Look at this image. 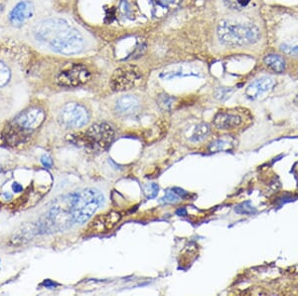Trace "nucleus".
Returning a JSON list of instances; mask_svg holds the SVG:
<instances>
[{
	"mask_svg": "<svg viewBox=\"0 0 298 296\" xmlns=\"http://www.w3.org/2000/svg\"><path fill=\"white\" fill-rule=\"evenodd\" d=\"M27 37L36 46L65 56L83 53L87 43L80 29L62 17H48L31 23Z\"/></svg>",
	"mask_w": 298,
	"mask_h": 296,
	"instance_id": "obj_1",
	"label": "nucleus"
},
{
	"mask_svg": "<svg viewBox=\"0 0 298 296\" xmlns=\"http://www.w3.org/2000/svg\"><path fill=\"white\" fill-rule=\"evenodd\" d=\"M46 120V112L40 106H32L18 114L7 125L3 138L8 145L15 146L26 142Z\"/></svg>",
	"mask_w": 298,
	"mask_h": 296,
	"instance_id": "obj_2",
	"label": "nucleus"
},
{
	"mask_svg": "<svg viewBox=\"0 0 298 296\" xmlns=\"http://www.w3.org/2000/svg\"><path fill=\"white\" fill-rule=\"evenodd\" d=\"M219 41L228 47L254 45L261 38L260 29L253 23L223 20L217 28Z\"/></svg>",
	"mask_w": 298,
	"mask_h": 296,
	"instance_id": "obj_3",
	"label": "nucleus"
},
{
	"mask_svg": "<svg viewBox=\"0 0 298 296\" xmlns=\"http://www.w3.org/2000/svg\"><path fill=\"white\" fill-rule=\"evenodd\" d=\"M114 134V130L109 124L100 123L91 126L84 132L71 135L69 141L89 152H103L112 143Z\"/></svg>",
	"mask_w": 298,
	"mask_h": 296,
	"instance_id": "obj_4",
	"label": "nucleus"
},
{
	"mask_svg": "<svg viewBox=\"0 0 298 296\" xmlns=\"http://www.w3.org/2000/svg\"><path fill=\"white\" fill-rule=\"evenodd\" d=\"M105 203L104 195L96 189H86L76 193L73 208L74 223L82 224L91 219Z\"/></svg>",
	"mask_w": 298,
	"mask_h": 296,
	"instance_id": "obj_5",
	"label": "nucleus"
},
{
	"mask_svg": "<svg viewBox=\"0 0 298 296\" xmlns=\"http://www.w3.org/2000/svg\"><path fill=\"white\" fill-rule=\"evenodd\" d=\"M76 193L57 198L54 205L46 214L45 227L54 230L64 229L74 223L73 222V208L75 202Z\"/></svg>",
	"mask_w": 298,
	"mask_h": 296,
	"instance_id": "obj_6",
	"label": "nucleus"
},
{
	"mask_svg": "<svg viewBox=\"0 0 298 296\" xmlns=\"http://www.w3.org/2000/svg\"><path fill=\"white\" fill-rule=\"evenodd\" d=\"M36 7L32 0H13L6 8V22L11 27L21 29L28 27L35 17Z\"/></svg>",
	"mask_w": 298,
	"mask_h": 296,
	"instance_id": "obj_7",
	"label": "nucleus"
},
{
	"mask_svg": "<svg viewBox=\"0 0 298 296\" xmlns=\"http://www.w3.org/2000/svg\"><path fill=\"white\" fill-rule=\"evenodd\" d=\"M89 121V113L79 103H68L62 107L58 115V122L65 129H78Z\"/></svg>",
	"mask_w": 298,
	"mask_h": 296,
	"instance_id": "obj_8",
	"label": "nucleus"
},
{
	"mask_svg": "<svg viewBox=\"0 0 298 296\" xmlns=\"http://www.w3.org/2000/svg\"><path fill=\"white\" fill-rule=\"evenodd\" d=\"M142 81L141 70L133 65H126L116 69L110 78V87L113 91L122 92L139 85Z\"/></svg>",
	"mask_w": 298,
	"mask_h": 296,
	"instance_id": "obj_9",
	"label": "nucleus"
},
{
	"mask_svg": "<svg viewBox=\"0 0 298 296\" xmlns=\"http://www.w3.org/2000/svg\"><path fill=\"white\" fill-rule=\"evenodd\" d=\"M91 79V72L81 64L73 65L72 67L60 72L57 76V83L63 87H78L86 83Z\"/></svg>",
	"mask_w": 298,
	"mask_h": 296,
	"instance_id": "obj_10",
	"label": "nucleus"
},
{
	"mask_svg": "<svg viewBox=\"0 0 298 296\" xmlns=\"http://www.w3.org/2000/svg\"><path fill=\"white\" fill-rule=\"evenodd\" d=\"M122 220V215L117 212H109L97 217L89 223L87 230L92 233H106L110 231Z\"/></svg>",
	"mask_w": 298,
	"mask_h": 296,
	"instance_id": "obj_11",
	"label": "nucleus"
},
{
	"mask_svg": "<svg viewBox=\"0 0 298 296\" xmlns=\"http://www.w3.org/2000/svg\"><path fill=\"white\" fill-rule=\"evenodd\" d=\"M276 84H277L276 80L272 77L268 76L260 77L248 86L246 90V96L250 100H255L260 96H262L263 94L272 91Z\"/></svg>",
	"mask_w": 298,
	"mask_h": 296,
	"instance_id": "obj_12",
	"label": "nucleus"
},
{
	"mask_svg": "<svg viewBox=\"0 0 298 296\" xmlns=\"http://www.w3.org/2000/svg\"><path fill=\"white\" fill-rule=\"evenodd\" d=\"M243 117L234 111H220L214 118V125L219 130H230L241 126Z\"/></svg>",
	"mask_w": 298,
	"mask_h": 296,
	"instance_id": "obj_13",
	"label": "nucleus"
},
{
	"mask_svg": "<svg viewBox=\"0 0 298 296\" xmlns=\"http://www.w3.org/2000/svg\"><path fill=\"white\" fill-rule=\"evenodd\" d=\"M140 107L138 98L133 95H125L118 98L115 103V110L123 115L134 114Z\"/></svg>",
	"mask_w": 298,
	"mask_h": 296,
	"instance_id": "obj_14",
	"label": "nucleus"
},
{
	"mask_svg": "<svg viewBox=\"0 0 298 296\" xmlns=\"http://www.w3.org/2000/svg\"><path fill=\"white\" fill-rule=\"evenodd\" d=\"M263 62L268 69H271L272 71L278 74L283 73L286 69V62L284 60V58L281 55L276 53L267 54L263 58Z\"/></svg>",
	"mask_w": 298,
	"mask_h": 296,
	"instance_id": "obj_15",
	"label": "nucleus"
},
{
	"mask_svg": "<svg viewBox=\"0 0 298 296\" xmlns=\"http://www.w3.org/2000/svg\"><path fill=\"white\" fill-rule=\"evenodd\" d=\"M168 130V125L164 121H160L156 123L153 127L149 128L144 133V139L147 143H153L160 138L163 137L164 134H166V131Z\"/></svg>",
	"mask_w": 298,
	"mask_h": 296,
	"instance_id": "obj_16",
	"label": "nucleus"
},
{
	"mask_svg": "<svg viewBox=\"0 0 298 296\" xmlns=\"http://www.w3.org/2000/svg\"><path fill=\"white\" fill-rule=\"evenodd\" d=\"M234 143L232 139L220 138L210 144V146H209V151L212 153L230 151L234 148Z\"/></svg>",
	"mask_w": 298,
	"mask_h": 296,
	"instance_id": "obj_17",
	"label": "nucleus"
},
{
	"mask_svg": "<svg viewBox=\"0 0 298 296\" xmlns=\"http://www.w3.org/2000/svg\"><path fill=\"white\" fill-rule=\"evenodd\" d=\"M209 133H210V127H209L208 124H205V123H202V124H199L193 134H192V137H191V141L193 142H200V141H203L204 139L207 138V136L209 135Z\"/></svg>",
	"mask_w": 298,
	"mask_h": 296,
	"instance_id": "obj_18",
	"label": "nucleus"
},
{
	"mask_svg": "<svg viewBox=\"0 0 298 296\" xmlns=\"http://www.w3.org/2000/svg\"><path fill=\"white\" fill-rule=\"evenodd\" d=\"M187 195V193L181 189H172L166 192L164 197L162 198V201L164 202H176L180 197L182 198L183 197H185Z\"/></svg>",
	"mask_w": 298,
	"mask_h": 296,
	"instance_id": "obj_19",
	"label": "nucleus"
},
{
	"mask_svg": "<svg viewBox=\"0 0 298 296\" xmlns=\"http://www.w3.org/2000/svg\"><path fill=\"white\" fill-rule=\"evenodd\" d=\"M279 49L285 55L297 57L298 56V40L283 42L282 44H280Z\"/></svg>",
	"mask_w": 298,
	"mask_h": 296,
	"instance_id": "obj_20",
	"label": "nucleus"
},
{
	"mask_svg": "<svg viewBox=\"0 0 298 296\" xmlns=\"http://www.w3.org/2000/svg\"><path fill=\"white\" fill-rule=\"evenodd\" d=\"M176 102V98L168 94H161L157 98V104L163 111H170Z\"/></svg>",
	"mask_w": 298,
	"mask_h": 296,
	"instance_id": "obj_21",
	"label": "nucleus"
},
{
	"mask_svg": "<svg viewBox=\"0 0 298 296\" xmlns=\"http://www.w3.org/2000/svg\"><path fill=\"white\" fill-rule=\"evenodd\" d=\"M11 80V70L7 64L0 60V88L5 87Z\"/></svg>",
	"mask_w": 298,
	"mask_h": 296,
	"instance_id": "obj_22",
	"label": "nucleus"
},
{
	"mask_svg": "<svg viewBox=\"0 0 298 296\" xmlns=\"http://www.w3.org/2000/svg\"><path fill=\"white\" fill-rule=\"evenodd\" d=\"M155 7L164 9V10H170L174 7H176L181 0H152Z\"/></svg>",
	"mask_w": 298,
	"mask_h": 296,
	"instance_id": "obj_23",
	"label": "nucleus"
},
{
	"mask_svg": "<svg viewBox=\"0 0 298 296\" xmlns=\"http://www.w3.org/2000/svg\"><path fill=\"white\" fill-rule=\"evenodd\" d=\"M191 75H196V74L194 72H189L188 70H183L182 68H178L176 70L162 74V77H164L165 79H172V78H176V77H185V76H191Z\"/></svg>",
	"mask_w": 298,
	"mask_h": 296,
	"instance_id": "obj_24",
	"label": "nucleus"
},
{
	"mask_svg": "<svg viewBox=\"0 0 298 296\" xmlns=\"http://www.w3.org/2000/svg\"><path fill=\"white\" fill-rule=\"evenodd\" d=\"M234 212L240 215H252L255 213V209L251 204L250 201H246L240 205L235 206Z\"/></svg>",
	"mask_w": 298,
	"mask_h": 296,
	"instance_id": "obj_25",
	"label": "nucleus"
},
{
	"mask_svg": "<svg viewBox=\"0 0 298 296\" xmlns=\"http://www.w3.org/2000/svg\"><path fill=\"white\" fill-rule=\"evenodd\" d=\"M158 186L156 184H149L144 187V194L147 198H153L158 194Z\"/></svg>",
	"mask_w": 298,
	"mask_h": 296,
	"instance_id": "obj_26",
	"label": "nucleus"
},
{
	"mask_svg": "<svg viewBox=\"0 0 298 296\" xmlns=\"http://www.w3.org/2000/svg\"><path fill=\"white\" fill-rule=\"evenodd\" d=\"M41 163L43 164V166L45 167V168H48V169H50V168H52L53 167V160L49 157V156H47V155H44V156H42V158H41Z\"/></svg>",
	"mask_w": 298,
	"mask_h": 296,
	"instance_id": "obj_27",
	"label": "nucleus"
},
{
	"mask_svg": "<svg viewBox=\"0 0 298 296\" xmlns=\"http://www.w3.org/2000/svg\"><path fill=\"white\" fill-rule=\"evenodd\" d=\"M12 190H13L14 193L19 194V193H22V192H23V187H22V185H20L19 183L14 182V183L12 184Z\"/></svg>",
	"mask_w": 298,
	"mask_h": 296,
	"instance_id": "obj_28",
	"label": "nucleus"
},
{
	"mask_svg": "<svg viewBox=\"0 0 298 296\" xmlns=\"http://www.w3.org/2000/svg\"><path fill=\"white\" fill-rule=\"evenodd\" d=\"M43 284H44L46 287H53V286H55V283H53L51 280H45V281L43 282Z\"/></svg>",
	"mask_w": 298,
	"mask_h": 296,
	"instance_id": "obj_29",
	"label": "nucleus"
},
{
	"mask_svg": "<svg viewBox=\"0 0 298 296\" xmlns=\"http://www.w3.org/2000/svg\"><path fill=\"white\" fill-rule=\"evenodd\" d=\"M186 210L185 209H182V210H179V211H177V215L178 216H182V217H185L186 216Z\"/></svg>",
	"mask_w": 298,
	"mask_h": 296,
	"instance_id": "obj_30",
	"label": "nucleus"
},
{
	"mask_svg": "<svg viewBox=\"0 0 298 296\" xmlns=\"http://www.w3.org/2000/svg\"><path fill=\"white\" fill-rule=\"evenodd\" d=\"M294 102H295V104H296V105H298V94H297V96H296V98H295Z\"/></svg>",
	"mask_w": 298,
	"mask_h": 296,
	"instance_id": "obj_31",
	"label": "nucleus"
},
{
	"mask_svg": "<svg viewBox=\"0 0 298 296\" xmlns=\"http://www.w3.org/2000/svg\"><path fill=\"white\" fill-rule=\"evenodd\" d=\"M2 9H3V8H2V5H1V4H0V15H1V12H2Z\"/></svg>",
	"mask_w": 298,
	"mask_h": 296,
	"instance_id": "obj_32",
	"label": "nucleus"
}]
</instances>
